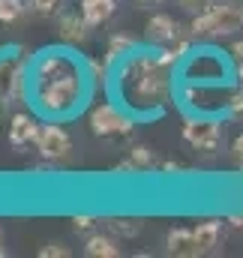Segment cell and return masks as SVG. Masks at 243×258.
<instances>
[{"label": "cell", "instance_id": "6da1fadb", "mask_svg": "<svg viewBox=\"0 0 243 258\" xmlns=\"http://www.w3.org/2000/svg\"><path fill=\"white\" fill-rule=\"evenodd\" d=\"M87 69V66H84ZM81 63L60 48H45L30 63V96L45 117H66L84 99Z\"/></svg>", "mask_w": 243, "mask_h": 258}, {"label": "cell", "instance_id": "7a4b0ae2", "mask_svg": "<svg viewBox=\"0 0 243 258\" xmlns=\"http://www.w3.org/2000/svg\"><path fill=\"white\" fill-rule=\"evenodd\" d=\"M171 69L159 51H132L117 63V90L129 111L150 117L165 111V105L174 96V78Z\"/></svg>", "mask_w": 243, "mask_h": 258}, {"label": "cell", "instance_id": "3957f363", "mask_svg": "<svg viewBox=\"0 0 243 258\" xmlns=\"http://www.w3.org/2000/svg\"><path fill=\"white\" fill-rule=\"evenodd\" d=\"M30 63L27 51H0V114L12 105H24L30 96Z\"/></svg>", "mask_w": 243, "mask_h": 258}, {"label": "cell", "instance_id": "277c9868", "mask_svg": "<svg viewBox=\"0 0 243 258\" xmlns=\"http://www.w3.org/2000/svg\"><path fill=\"white\" fill-rule=\"evenodd\" d=\"M183 141L204 156H216L222 150V123L213 117H189L183 123Z\"/></svg>", "mask_w": 243, "mask_h": 258}, {"label": "cell", "instance_id": "5b68a950", "mask_svg": "<svg viewBox=\"0 0 243 258\" xmlns=\"http://www.w3.org/2000/svg\"><path fill=\"white\" fill-rule=\"evenodd\" d=\"M87 123L93 129V135H99V138H123V135L132 132V117H129L123 108H117L114 102H99V105H93Z\"/></svg>", "mask_w": 243, "mask_h": 258}, {"label": "cell", "instance_id": "8992f818", "mask_svg": "<svg viewBox=\"0 0 243 258\" xmlns=\"http://www.w3.org/2000/svg\"><path fill=\"white\" fill-rule=\"evenodd\" d=\"M36 150H39V156L45 159V162H66L69 156H72V138H69V132L57 123H48V126L39 129V135H36Z\"/></svg>", "mask_w": 243, "mask_h": 258}, {"label": "cell", "instance_id": "52a82bcc", "mask_svg": "<svg viewBox=\"0 0 243 258\" xmlns=\"http://www.w3.org/2000/svg\"><path fill=\"white\" fill-rule=\"evenodd\" d=\"M240 30H243V3L219 0V3L210 9V39L237 36Z\"/></svg>", "mask_w": 243, "mask_h": 258}, {"label": "cell", "instance_id": "ba28073f", "mask_svg": "<svg viewBox=\"0 0 243 258\" xmlns=\"http://www.w3.org/2000/svg\"><path fill=\"white\" fill-rule=\"evenodd\" d=\"M144 39L150 45H168L174 39H192V30H189V24L174 21L168 12H156V15H150V21L144 27Z\"/></svg>", "mask_w": 243, "mask_h": 258}, {"label": "cell", "instance_id": "9c48e42d", "mask_svg": "<svg viewBox=\"0 0 243 258\" xmlns=\"http://www.w3.org/2000/svg\"><path fill=\"white\" fill-rule=\"evenodd\" d=\"M57 36L69 45H84L90 39V24L81 18V12H60L57 15Z\"/></svg>", "mask_w": 243, "mask_h": 258}, {"label": "cell", "instance_id": "30bf717a", "mask_svg": "<svg viewBox=\"0 0 243 258\" xmlns=\"http://www.w3.org/2000/svg\"><path fill=\"white\" fill-rule=\"evenodd\" d=\"M225 225H228V222H222V219H204V222L195 225V240H198L201 255H210V252H216V249L222 246V240H225Z\"/></svg>", "mask_w": 243, "mask_h": 258}, {"label": "cell", "instance_id": "8fae6325", "mask_svg": "<svg viewBox=\"0 0 243 258\" xmlns=\"http://www.w3.org/2000/svg\"><path fill=\"white\" fill-rule=\"evenodd\" d=\"M39 123L30 117V114H12L9 117V126H6V138H9V144L12 147H24V144H36V135H39Z\"/></svg>", "mask_w": 243, "mask_h": 258}, {"label": "cell", "instance_id": "7c38bea8", "mask_svg": "<svg viewBox=\"0 0 243 258\" xmlns=\"http://www.w3.org/2000/svg\"><path fill=\"white\" fill-rule=\"evenodd\" d=\"M165 252L177 258H195L201 255L198 240H195V228H171L165 237Z\"/></svg>", "mask_w": 243, "mask_h": 258}, {"label": "cell", "instance_id": "4fadbf2b", "mask_svg": "<svg viewBox=\"0 0 243 258\" xmlns=\"http://www.w3.org/2000/svg\"><path fill=\"white\" fill-rule=\"evenodd\" d=\"M156 165H159V162H156V150L147 147V144H138V147H132L120 162L114 165V171H129V174H135V171H150V168H156Z\"/></svg>", "mask_w": 243, "mask_h": 258}, {"label": "cell", "instance_id": "5bb4252c", "mask_svg": "<svg viewBox=\"0 0 243 258\" xmlns=\"http://www.w3.org/2000/svg\"><path fill=\"white\" fill-rule=\"evenodd\" d=\"M114 6H117V0H81V3H78V12H81V18H84L90 27H99V24L111 21Z\"/></svg>", "mask_w": 243, "mask_h": 258}, {"label": "cell", "instance_id": "9a60e30c", "mask_svg": "<svg viewBox=\"0 0 243 258\" xmlns=\"http://www.w3.org/2000/svg\"><path fill=\"white\" fill-rule=\"evenodd\" d=\"M135 48H138V45H135V39H132L129 33H111V36H108V48H105V57H102V60L108 63V69H111V66L120 63L126 54H132Z\"/></svg>", "mask_w": 243, "mask_h": 258}, {"label": "cell", "instance_id": "2e32d148", "mask_svg": "<svg viewBox=\"0 0 243 258\" xmlns=\"http://www.w3.org/2000/svg\"><path fill=\"white\" fill-rule=\"evenodd\" d=\"M84 255H90V258H117L120 249H117V243H114V234H111V237H105V234H90V237L84 240Z\"/></svg>", "mask_w": 243, "mask_h": 258}, {"label": "cell", "instance_id": "e0dca14e", "mask_svg": "<svg viewBox=\"0 0 243 258\" xmlns=\"http://www.w3.org/2000/svg\"><path fill=\"white\" fill-rule=\"evenodd\" d=\"M105 228H108V234H114V237H126V240H132V237L141 234L144 222L135 219V216H108V219H105Z\"/></svg>", "mask_w": 243, "mask_h": 258}, {"label": "cell", "instance_id": "ac0fdd59", "mask_svg": "<svg viewBox=\"0 0 243 258\" xmlns=\"http://www.w3.org/2000/svg\"><path fill=\"white\" fill-rule=\"evenodd\" d=\"M27 9L24 0H0V24H18Z\"/></svg>", "mask_w": 243, "mask_h": 258}, {"label": "cell", "instance_id": "d6986e66", "mask_svg": "<svg viewBox=\"0 0 243 258\" xmlns=\"http://www.w3.org/2000/svg\"><path fill=\"white\" fill-rule=\"evenodd\" d=\"M63 3H66V0H27V6H30L36 15H60Z\"/></svg>", "mask_w": 243, "mask_h": 258}, {"label": "cell", "instance_id": "ffe728a7", "mask_svg": "<svg viewBox=\"0 0 243 258\" xmlns=\"http://www.w3.org/2000/svg\"><path fill=\"white\" fill-rule=\"evenodd\" d=\"M225 114L231 120H243V84H237V90L225 99Z\"/></svg>", "mask_w": 243, "mask_h": 258}, {"label": "cell", "instance_id": "44dd1931", "mask_svg": "<svg viewBox=\"0 0 243 258\" xmlns=\"http://www.w3.org/2000/svg\"><path fill=\"white\" fill-rule=\"evenodd\" d=\"M216 3H219V0H177V6H180L186 15H204V12H210Z\"/></svg>", "mask_w": 243, "mask_h": 258}, {"label": "cell", "instance_id": "7402d4cb", "mask_svg": "<svg viewBox=\"0 0 243 258\" xmlns=\"http://www.w3.org/2000/svg\"><path fill=\"white\" fill-rule=\"evenodd\" d=\"M84 66H87V75H90V81H105V75H108V63H105V60L87 57V60H84Z\"/></svg>", "mask_w": 243, "mask_h": 258}, {"label": "cell", "instance_id": "603a6c76", "mask_svg": "<svg viewBox=\"0 0 243 258\" xmlns=\"http://www.w3.org/2000/svg\"><path fill=\"white\" fill-rule=\"evenodd\" d=\"M39 258H69V249L63 243H48L39 249Z\"/></svg>", "mask_w": 243, "mask_h": 258}, {"label": "cell", "instance_id": "cb8c5ba5", "mask_svg": "<svg viewBox=\"0 0 243 258\" xmlns=\"http://www.w3.org/2000/svg\"><path fill=\"white\" fill-rule=\"evenodd\" d=\"M93 225H96V219H93V216H87V213L72 216V228H75V231H90Z\"/></svg>", "mask_w": 243, "mask_h": 258}, {"label": "cell", "instance_id": "d4e9b609", "mask_svg": "<svg viewBox=\"0 0 243 258\" xmlns=\"http://www.w3.org/2000/svg\"><path fill=\"white\" fill-rule=\"evenodd\" d=\"M231 159H234V162L243 168V132L234 138V141H231Z\"/></svg>", "mask_w": 243, "mask_h": 258}, {"label": "cell", "instance_id": "484cf974", "mask_svg": "<svg viewBox=\"0 0 243 258\" xmlns=\"http://www.w3.org/2000/svg\"><path fill=\"white\" fill-rule=\"evenodd\" d=\"M228 51H231L234 63H240V60H243V36H240V39H234V42H231V48H228Z\"/></svg>", "mask_w": 243, "mask_h": 258}, {"label": "cell", "instance_id": "4316f807", "mask_svg": "<svg viewBox=\"0 0 243 258\" xmlns=\"http://www.w3.org/2000/svg\"><path fill=\"white\" fill-rule=\"evenodd\" d=\"M225 222H228V225H231L234 231H243V216H240V213H234V216H228Z\"/></svg>", "mask_w": 243, "mask_h": 258}, {"label": "cell", "instance_id": "83f0119b", "mask_svg": "<svg viewBox=\"0 0 243 258\" xmlns=\"http://www.w3.org/2000/svg\"><path fill=\"white\" fill-rule=\"evenodd\" d=\"M159 168H162V171H183V165H180V162H174V159H168V162H162Z\"/></svg>", "mask_w": 243, "mask_h": 258}, {"label": "cell", "instance_id": "f1b7e54d", "mask_svg": "<svg viewBox=\"0 0 243 258\" xmlns=\"http://www.w3.org/2000/svg\"><path fill=\"white\" fill-rule=\"evenodd\" d=\"M3 240H6V234H3V225H0V258L6 255V249H3Z\"/></svg>", "mask_w": 243, "mask_h": 258}, {"label": "cell", "instance_id": "f546056e", "mask_svg": "<svg viewBox=\"0 0 243 258\" xmlns=\"http://www.w3.org/2000/svg\"><path fill=\"white\" fill-rule=\"evenodd\" d=\"M135 3H141V6H156V3H162V0H135Z\"/></svg>", "mask_w": 243, "mask_h": 258}, {"label": "cell", "instance_id": "4dcf8cb0", "mask_svg": "<svg viewBox=\"0 0 243 258\" xmlns=\"http://www.w3.org/2000/svg\"><path fill=\"white\" fill-rule=\"evenodd\" d=\"M237 84H243V60L237 63Z\"/></svg>", "mask_w": 243, "mask_h": 258}, {"label": "cell", "instance_id": "1f68e13d", "mask_svg": "<svg viewBox=\"0 0 243 258\" xmlns=\"http://www.w3.org/2000/svg\"><path fill=\"white\" fill-rule=\"evenodd\" d=\"M234 3H243V0H234Z\"/></svg>", "mask_w": 243, "mask_h": 258}, {"label": "cell", "instance_id": "d6a6232c", "mask_svg": "<svg viewBox=\"0 0 243 258\" xmlns=\"http://www.w3.org/2000/svg\"><path fill=\"white\" fill-rule=\"evenodd\" d=\"M240 171H243V168H240Z\"/></svg>", "mask_w": 243, "mask_h": 258}]
</instances>
